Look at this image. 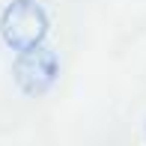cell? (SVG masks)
I'll return each mask as SVG.
<instances>
[{
  "mask_svg": "<svg viewBox=\"0 0 146 146\" xmlns=\"http://www.w3.org/2000/svg\"><path fill=\"white\" fill-rule=\"evenodd\" d=\"M12 78H15V87L24 96L39 98L54 90V84L60 78V57L45 45L18 51L15 63H12Z\"/></svg>",
  "mask_w": 146,
  "mask_h": 146,
  "instance_id": "obj_2",
  "label": "cell"
},
{
  "mask_svg": "<svg viewBox=\"0 0 146 146\" xmlns=\"http://www.w3.org/2000/svg\"><path fill=\"white\" fill-rule=\"evenodd\" d=\"M51 18L36 0H12L0 12V39L12 51H27L45 42Z\"/></svg>",
  "mask_w": 146,
  "mask_h": 146,
  "instance_id": "obj_1",
  "label": "cell"
}]
</instances>
